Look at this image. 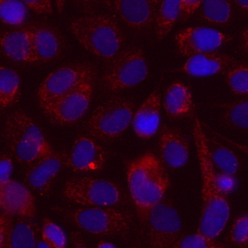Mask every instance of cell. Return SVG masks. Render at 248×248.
<instances>
[{"label": "cell", "mask_w": 248, "mask_h": 248, "mask_svg": "<svg viewBox=\"0 0 248 248\" xmlns=\"http://www.w3.org/2000/svg\"><path fill=\"white\" fill-rule=\"evenodd\" d=\"M97 73L89 63H72L51 72L38 88L37 97L42 109L76 89L91 75Z\"/></svg>", "instance_id": "cell-8"}, {"label": "cell", "mask_w": 248, "mask_h": 248, "mask_svg": "<svg viewBox=\"0 0 248 248\" xmlns=\"http://www.w3.org/2000/svg\"><path fill=\"white\" fill-rule=\"evenodd\" d=\"M20 96V79L17 73L0 66V109L16 104Z\"/></svg>", "instance_id": "cell-26"}, {"label": "cell", "mask_w": 248, "mask_h": 248, "mask_svg": "<svg viewBox=\"0 0 248 248\" xmlns=\"http://www.w3.org/2000/svg\"><path fill=\"white\" fill-rule=\"evenodd\" d=\"M27 16L26 6L20 0H0V20L11 26H21Z\"/></svg>", "instance_id": "cell-29"}, {"label": "cell", "mask_w": 248, "mask_h": 248, "mask_svg": "<svg viewBox=\"0 0 248 248\" xmlns=\"http://www.w3.org/2000/svg\"><path fill=\"white\" fill-rule=\"evenodd\" d=\"M42 239L51 248H67V237L64 231L53 221L44 218L42 224Z\"/></svg>", "instance_id": "cell-32"}, {"label": "cell", "mask_w": 248, "mask_h": 248, "mask_svg": "<svg viewBox=\"0 0 248 248\" xmlns=\"http://www.w3.org/2000/svg\"><path fill=\"white\" fill-rule=\"evenodd\" d=\"M202 0H180L179 20L185 21L190 17L202 5Z\"/></svg>", "instance_id": "cell-37"}, {"label": "cell", "mask_w": 248, "mask_h": 248, "mask_svg": "<svg viewBox=\"0 0 248 248\" xmlns=\"http://www.w3.org/2000/svg\"><path fill=\"white\" fill-rule=\"evenodd\" d=\"M126 176L138 219L145 227L149 212L170 187L169 173L155 154L146 152L127 162Z\"/></svg>", "instance_id": "cell-2"}, {"label": "cell", "mask_w": 248, "mask_h": 248, "mask_svg": "<svg viewBox=\"0 0 248 248\" xmlns=\"http://www.w3.org/2000/svg\"><path fill=\"white\" fill-rule=\"evenodd\" d=\"M161 95L160 91L156 89L134 113L132 126L136 135L141 139H150L153 137L159 129Z\"/></svg>", "instance_id": "cell-19"}, {"label": "cell", "mask_w": 248, "mask_h": 248, "mask_svg": "<svg viewBox=\"0 0 248 248\" xmlns=\"http://www.w3.org/2000/svg\"><path fill=\"white\" fill-rule=\"evenodd\" d=\"M238 7L245 13L248 14V0H234Z\"/></svg>", "instance_id": "cell-44"}, {"label": "cell", "mask_w": 248, "mask_h": 248, "mask_svg": "<svg viewBox=\"0 0 248 248\" xmlns=\"http://www.w3.org/2000/svg\"><path fill=\"white\" fill-rule=\"evenodd\" d=\"M36 226L29 218L19 217L12 224L6 248H36Z\"/></svg>", "instance_id": "cell-24"}, {"label": "cell", "mask_w": 248, "mask_h": 248, "mask_svg": "<svg viewBox=\"0 0 248 248\" xmlns=\"http://www.w3.org/2000/svg\"><path fill=\"white\" fill-rule=\"evenodd\" d=\"M158 145L161 161L169 168L178 169L188 162L189 142L178 129L164 125Z\"/></svg>", "instance_id": "cell-17"}, {"label": "cell", "mask_w": 248, "mask_h": 248, "mask_svg": "<svg viewBox=\"0 0 248 248\" xmlns=\"http://www.w3.org/2000/svg\"><path fill=\"white\" fill-rule=\"evenodd\" d=\"M180 0H162L156 19L155 31L159 40L167 36L179 18Z\"/></svg>", "instance_id": "cell-27"}, {"label": "cell", "mask_w": 248, "mask_h": 248, "mask_svg": "<svg viewBox=\"0 0 248 248\" xmlns=\"http://www.w3.org/2000/svg\"><path fill=\"white\" fill-rule=\"evenodd\" d=\"M177 49L184 56L215 51L229 43L232 37L213 28L192 26L179 31L174 37Z\"/></svg>", "instance_id": "cell-11"}, {"label": "cell", "mask_w": 248, "mask_h": 248, "mask_svg": "<svg viewBox=\"0 0 248 248\" xmlns=\"http://www.w3.org/2000/svg\"><path fill=\"white\" fill-rule=\"evenodd\" d=\"M26 7L39 15H51L52 0H20Z\"/></svg>", "instance_id": "cell-36"}, {"label": "cell", "mask_w": 248, "mask_h": 248, "mask_svg": "<svg viewBox=\"0 0 248 248\" xmlns=\"http://www.w3.org/2000/svg\"><path fill=\"white\" fill-rule=\"evenodd\" d=\"M32 25L0 33V49L11 60L31 63Z\"/></svg>", "instance_id": "cell-20"}, {"label": "cell", "mask_w": 248, "mask_h": 248, "mask_svg": "<svg viewBox=\"0 0 248 248\" xmlns=\"http://www.w3.org/2000/svg\"><path fill=\"white\" fill-rule=\"evenodd\" d=\"M108 152L93 139L80 136L67 155L66 165L76 172H95L104 169Z\"/></svg>", "instance_id": "cell-13"}, {"label": "cell", "mask_w": 248, "mask_h": 248, "mask_svg": "<svg viewBox=\"0 0 248 248\" xmlns=\"http://www.w3.org/2000/svg\"><path fill=\"white\" fill-rule=\"evenodd\" d=\"M133 248H141V247H140V245H138V244H137V245H135Z\"/></svg>", "instance_id": "cell-48"}, {"label": "cell", "mask_w": 248, "mask_h": 248, "mask_svg": "<svg viewBox=\"0 0 248 248\" xmlns=\"http://www.w3.org/2000/svg\"><path fill=\"white\" fill-rule=\"evenodd\" d=\"M11 214L2 211L0 214V248H6L10 229L12 227Z\"/></svg>", "instance_id": "cell-38"}, {"label": "cell", "mask_w": 248, "mask_h": 248, "mask_svg": "<svg viewBox=\"0 0 248 248\" xmlns=\"http://www.w3.org/2000/svg\"><path fill=\"white\" fill-rule=\"evenodd\" d=\"M63 195L74 203L90 207H113L125 201L124 192L116 183L93 176L69 179Z\"/></svg>", "instance_id": "cell-6"}, {"label": "cell", "mask_w": 248, "mask_h": 248, "mask_svg": "<svg viewBox=\"0 0 248 248\" xmlns=\"http://www.w3.org/2000/svg\"><path fill=\"white\" fill-rule=\"evenodd\" d=\"M172 248H224V246L216 242L215 239L194 233L179 237Z\"/></svg>", "instance_id": "cell-33"}, {"label": "cell", "mask_w": 248, "mask_h": 248, "mask_svg": "<svg viewBox=\"0 0 248 248\" xmlns=\"http://www.w3.org/2000/svg\"><path fill=\"white\" fill-rule=\"evenodd\" d=\"M226 122L235 128L248 129V99L223 106Z\"/></svg>", "instance_id": "cell-30"}, {"label": "cell", "mask_w": 248, "mask_h": 248, "mask_svg": "<svg viewBox=\"0 0 248 248\" xmlns=\"http://www.w3.org/2000/svg\"><path fill=\"white\" fill-rule=\"evenodd\" d=\"M231 243L239 248L248 245V215L236 217L232 223L230 235Z\"/></svg>", "instance_id": "cell-34"}, {"label": "cell", "mask_w": 248, "mask_h": 248, "mask_svg": "<svg viewBox=\"0 0 248 248\" xmlns=\"http://www.w3.org/2000/svg\"><path fill=\"white\" fill-rule=\"evenodd\" d=\"M207 145L213 165L216 166L221 172L234 175L239 166L235 154L214 137H207Z\"/></svg>", "instance_id": "cell-25"}, {"label": "cell", "mask_w": 248, "mask_h": 248, "mask_svg": "<svg viewBox=\"0 0 248 248\" xmlns=\"http://www.w3.org/2000/svg\"><path fill=\"white\" fill-rule=\"evenodd\" d=\"M236 64L232 56L215 50L190 56L181 71L194 77H207L229 70Z\"/></svg>", "instance_id": "cell-18"}, {"label": "cell", "mask_w": 248, "mask_h": 248, "mask_svg": "<svg viewBox=\"0 0 248 248\" xmlns=\"http://www.w3.org/2000/svg\"><path fill=\"white\" fill-rule=\"evenodd\" d=\"M65 215L80 230L96 235H126L133 222L130 211L115 207H80Z\"/></svg>", "instance_id": "cell-7"}, {"label": "cell", "mask_w": 248, "mask_h": 248, "mask_svg": "<svg viewBox=\"0 0 248 248\" xmlns=\"http://www.w3.org/2000/svg\"><path fill=\"white\" fill-rule=\"evenodd\" d=\"M215 183L219 192L227 197L234 189L236 179L234 175L219 172L215 173Z\"/></svg>", "instance_id": "cell-35"}, {"label": "cell", "mask_w": 248, "mask_h": 248, "mask_svg": "<svg viewBox=\"0 0 248 248\" xmlns=\"http://www.w3.org/2000/svg\"><path fill=\"white\" fill-rule=\"evenodd\" d=\"M67 153L65 151H55L49 155H46L29 166L25 174V182L37 193L46 194L51 185L66 164Z\"/></svg>", "instance_id": "cell-14"}, {"label": "cell", "mask_w": 248, "mask_h": 248, "mask_svg": "<svg viewBox=\"0 0 248 248\" xmlns=\"http://www.w3.org/2000/svg\"><path fill=\"white\" fill-rule=\"evenodd\" d=\"M218 136H220V138H222V139H224L226 141H228L229 143H231L232 145H233V146H235L236 148H238V149H240L241 151H243V152H245L247 155H248V146H246V145H243V144H240V143H238V142H235V141H232V140H230V139H228V138H226V137H224L223 135H220V134H218Z\"/></svg>", "instance_id": "cell-42"}, {"label": "cell", "mask_w": 248, "mask_h": 248, "mask_svg": "<svg viewBox=\"0 0 248 248\" xmlns=\"http://www.w3.org/2000/svg\"><path fill=\"white\" fill-rule=\"evenodd\" d=\"M148 75V65L143 51L135 46L120 50L107 66L101 85L107 92H119L143 81Z\"/></svg>", "instance_id": "cell-4"}, {"label": "cell", "mask_w": 248, "mask_h": 248, "mask_svg": "<svg viewBox=\"0 0 248 248\" xmlns=\"http://www.w3.org/2000/svg\"><path fill=\"white\" fill-rule=\"evenodd\" d=\"M64 50V39L54 27L47 24H32L31 63L51 61Z\"/></svg>", "instance_id": "cell-15"}, {"label": "cell", "mask_w": 248, "mask_h": 248, "mask_svg": "<svg viewBox=\"0 0 248 248\" xmlns=\"http://www.w3.org/2000/svg\"><path fill=\"white\" fill-rule=\"evenodd\" d=\"M0 204L3 211L18 217L32 219L36 214L35 200L23 184L14 180L0 183Z\"/></svg>", "instance_id": "cell-16"}, {"label": "cell", "mask_w": 248, "mask_h": 248, "mask_svg": "<svg viewBox=\"0 0 248 248\" xmlns=\"http://www.w3.org/2000/svg\"><path fill=\"white\" fill-rule=\"evenodd\" d=\"M2 210H3V209H2V206H1V204H0V214L2 213Z\"/></svg>", "instance_id": "cell-49"}, {"label": "cell", "mask_w": 248, "mask_h": 248, "mask_svg": "<svg viewBox=\"0 0 248 248\" xmlns=\"http://www.w3.org/2000/svg\"><path fill=\"white\" fill-rule=\"evenodd\" d=\"M71 239L74 244L75 248H88L83 241V238L78 232H71Z\"/></svg>", "instance_id": "cell-41"}, {"label": "cell", "mask_w": 248, "mask_h": 248, "mask_svg": "<svg viewBox=\"0 0 248 248\" xmlns=\"http://www.w3.org/2000/svg\"><path fill=\"white\" fill-rule=\"evenodd\" d=\"M65 2H66V0H55V5H56V9H57L58 13L61 14L63 12Z\"/></svg>", "instance_id": "cell-45"}, {"label": "cell", "mask_w": 248, "mask_h": 248, "mask_svg": "<svg viewBox=\"0 0 248 248\" xmlns=\"http://www.w3.org/2000/svg\"><path fill=\"white\" fill-rule=\"evenodd\" d=\"M96 248H116L114 244L110 243V242H106V241H103V242H100Z\"/></svg>", "instance_id": "cell-46"}, {"label": "cell", "mask_w": 248, "mask_h": 248, "mask_svg": "<svg viewBox=\"0 0 248 248\" xmlns=\"http://www.w3.org/2000/svg\"><path fill=\"white\" fill-rule=\"evenodd\" d=\"M163 106L168 115L173 118L189 115L193 109L190 88L180 81L171 83L165 93Z\"/></svg>", "instance_id": "cell-23"}, {"label": "cell", "mask_w": 248, "mask_h": 248, "mask_svg": "<svg viewBox=\"0 0 248 248\" xmlns=\"http://www.w3.org/2000/svg\"><path fill=\"white\" fill-rule=\"evenodd\" d=\"M5 125L40 147L48 151H54L41 127L23 110L17 109L11 112L6 118Z\"/></svg>", "instance_id": "cell-21"}, {"label": "cell", "mask_w": 248, "mask_h": 248, "mask_svg": "<svg viewBox=\"0 0 248 248\" xmlns=\"http://www.w3.org/2000/svg\"><path fill=\"white\" fill-rule=\"evenodd\" d=\"M193 136L202 175V213L197 233L215 239L229 220L230 205L227 197L220 193L216 186L207 136L198 118L195 119Z\"/></svg>", "instance_id": "cell-1"}, {"label": "cell", "mask_w": 248, "mask_h": 248, "mask_svg": "<svg viewBox=\"0 0 248 248\" xmlns=\"http://www.w3.org/2000/svg\"><path fill=\"white\" fill-rule=\"evenodd\" d=\"M96 74L91 75L76 89L43 109L52 123L61 126L69 125L85 114L93 96Z\"/></svg>", "instance_id": "cell-10"}, {"label": "cell", "mask_w": 248, "mask_h": 248, "mask_svg": "<svg viewBox=\"0 0 248 248\" xmlns=\"http://www.w3.org/2000/svg\"><path fill=\"white\" fill-rule=\"evenodd\" d=\"M135 112L132 101L113 97L98 106L85 123L89 136L99 140H111L128 128Z\"/></svg>", "instance_id": "cell-5"}, {"label": "cell", "mask_w": 248, "mask_h": 248, "mask_svg": "<svg viewBox=\"0 0 248 248\" xmlns=\"http://www.w3.org/2000/svg\"><path fill=\"white\" fill-rule=\"evenodd\" d=\"M13 171L12 158L8 154L0 155V183H6L11 180Z\"/></svg>", "instance_id": "cell-39"}, {"label": "cell", "mask_w": 248, "mask_h": 248, "mask_svg": "<svg viewBox=\"0 0 248 248\" xmlns=\"http://www.w3.org/2000/svg\"><path fill=\"white\" fill-rule=\"evenodd\" d=\"M145 227L149 248H172L182 231L179 214L167 199L151 209Z\"/></svg>", "instance_id": "cell-9"}, {"label": "cell", "mask_w": 248, "mask_h": 248, "mask_svg": "<svg viewBox=\"0 0 248 248\" xmlns=\"http://www.w3.org/2000/svg\"><path fill=\"white\" fill-rule=\"evenodd\" d=\"M76 5L85 11H91L98 4L99 0H74Z\"/></svg>", "instance_id": "cell-40"}, {"label": "cell", "mask_w": 248, "mask_h": 248, "mask_svg": "<svg viewBox=\"0 0 248 248\" xmlns=\"http://www.w3.org/2000/svg\"><path fill=\"white\" fill-rule=\"evenodd\" d=\"M227 82L237 95L248 94V64L234 65L227 72Z\"/></svg>", "instance_id": "cell-31"}, {"label": "cell", "mask_w": 248, "mask_h": 248, "mask_svg": "<svg viewBox=\"0 0 248 248\" xmlns=\"http://www.w3.org/2000/svg\"><path fill=\"white\" fill-rule=\"evenodd\" d=\"M202 16L213 24L228 23L232 16V0H202Z\"/></svg>", "instance_id": "cell-28"}, {"label": "cell", "mask_w": 248, "mask_h": 248, "mask_svg": "<svg viewBox=\"0 0 248 248\" xmlns=\"http://www.w3.org/2000/svg\"><path fill=\"white\" fill-rule=\"evenodd\" d=\"M4 137L16 159L24 165L30 166L42 157L54 152L46 150L39 145L25 140L6 125L4 126Z\"/></svg>", "instance_id": "cell-22"}, {"label": "cell", "mask_w": 248, "mask_h": 248, "mask_svg": "<svg viewBox=\"0 0 248 248\" xmlns=\"http://www.w3.org/2000/svg\"><path fill=\"white\" fill-rule=\"evenodd\" d=\"M241 38H242V45L246 52L248 53V26L242 31L241 33Z\"/></svg>", "instance_id": "cell-43"}, {"label": "cell", "mask_w": 248, "mask_h": 248, "mask_svg": "<svg viewBox=\"0 0 248 248\" xmlns=\"http://www.w3.org/2000/svg\"><path fill=\"white\" fill-rule=\"evenodd\" d=\"M162 0H106V5L129 27L149 28L156 19Z\"/></svg>", "instance_id": "cell-12"}, {"label": "cell", "mask_w": 248, "mask_h": 248, "mask_svg": "<svg viewBox=\"0 0 248 248\" xmlns=\"http://www.w3.org/2000/svg\"><path fill=\"white\" fill-rule=\"evenodd\" d=\"M70 30L85 49L108 61L118 54L125 42L118 23L106 15L76 17L70 23Z\"/></svg>", "instance_id": "cell-3"}, {"label": "cell", "mask_w": 248, "mask_h": 248, "mask_svg": "<svg viewBox=\"0 0 248 248\" xmlns=\"http://www.w3.org/2000/svg\"><path fill=\"white\" fill-rule=\"evenodd\" d=\"M36 248H51L43 239H37Z\"/></svg>", "instance_id": "cell-47"}]
</instances>
